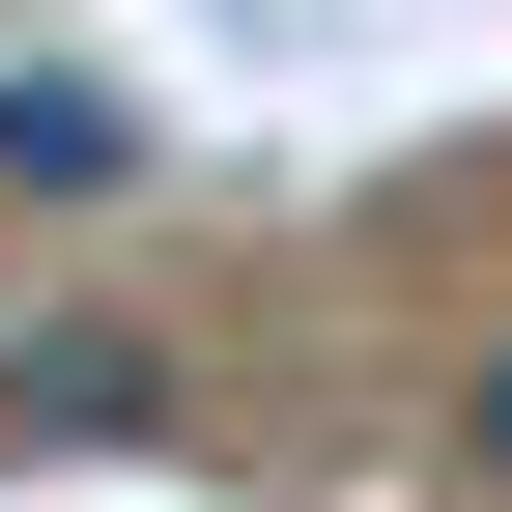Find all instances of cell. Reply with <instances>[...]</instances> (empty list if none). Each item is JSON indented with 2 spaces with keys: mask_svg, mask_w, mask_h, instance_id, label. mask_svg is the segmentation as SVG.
<instances>
[{
  "mask_svg": "<svg viewBox=\"0 0 512 512\" xmlns=\"http://www.w3.org/2000/svg\"><path fill=\"white\" fill-rule=\"evenodd\" d=\"M0 456H171V342L143 313H29L0 342Z\"/></svg>",
  "mask_w": 512,
  "mask_h": 512,
  "instance_id": "1",
  "label": "cell"
},
{
  "mask_svg": "<svg viewBox=\"0 0 512 512\" xmlns=\"http://www.w3.org/2000/svg\"><path fill=\"white\" fill-rule=\"evenodd\" d=\"M456 512H512V342L456 370Z\"/></svg>",
  "mask_w": 512,
  "mask_h": 512,
  "instance_id": "3",
  "label": "cell"
},
{
  "mask_svg": "<svg viewBox=\"0 0 512 512\" xmlns=\"http://www.w3.org/2000/svg\"><path fill=\"white\" fill-rule=\"evenodd\" d=\"M114 171H143V114L86 57H0V200H114Z\"/></svg>",
  "mask_w": 512,
  "mask_h": 512,
  "instance_id": "2",
  "label": "cell"
}]
</instances>
